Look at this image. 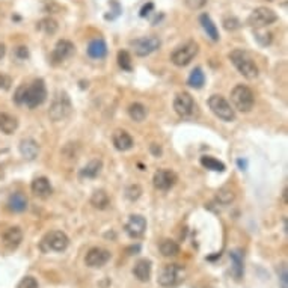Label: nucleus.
Returning <instances> with one entry per match:
<instances>
[{"mask_svg":"<svg viewBox=\"0 0 288 288\" xmlns=\"http://www.w3.org/2000/svg\"><path fill=\"white\" fill-rule=\"evenodd\" d=\"M47 98V88L43 79L34 80L31 85H22L17 92H16V103L17 104H25L29 109H35L41 106Z\"/></svg>","mask_w":288,"mask_h":288,"instance_id":"1","label":"nucleus"},{"mask_svg":"<svg viewBox=\"0 0 288 288\" xmlns=\"http://www.w3.org/2000/svg\"><path fill=\"white\" fill-rule=\"evenodd\" d=\"M73 112V103L70 95L65 91H59L56 92V95L53 97V101L50 104L49 109V116L53 122H59L67 119Z\"/></svg>","mask_w":288,"mask_h":288,"instance_id":"2","label":"nucleus"},{"mask_svg":"<svg viewBox=\"0 0 288 288\" xmlns=\"http://www.w3.org/2000/svg\"><path fill=\"white\" fill-rule=\"evenodd\" d=\"M229 59L234 64V67L237 68V71L246 77L247 80H253L258 77V67L255 65V62L250 59V56L243 52V50H232L229 53Z\"/></svg>","mask_w":288,"mask_h":288,"instance_id":"3","label":"nucleus"},{"mask_svg":"<svg viewBox=\"0 0 288 288\" xmlns=\"http://www.w3.org/2000/svg\"><path fill=\"white\" fill-rule=\"evenodd\" d=\"M231 101L234 104V107L243 113H247L253 109L255 104V97L250 88L244 86V85H237L232 91H231Z\"/></svg>","mask_w":288,"mask_h":288,"instance_id":"4","label":"nucleus"},{"mask_svg":"<svg viewBox=\"0 0 288 288\" xmlns=\"http://www.w3.org/2000/svg\"><path fill=\"white\" fill-rule=\"evenodd\" d=\"M184 279V267L180 264H168L159 273V283L165 288L177 286Z\"/></svg>","mask_w":288,"mask_h":288,"instance_id":"5","label":"nucleus"},{"mask_svg":"<svg viewBox=\"0 0 288 288\" xmlns=\"http://www.w3.org/2000/svg\"><path fill=\"white\" fill-rule=\"evenodd\" d=\"M70 244V238L62 231H50L44 235L41 241V249L44 252H64Z\"/></svg>","mask_w":288,"mask_h":288,"instance_id":"6","label":"nucleus"},{"mask_svg":"<svg viewBox=\"0 0 288 288\" xmlns=\"http://www.w3.org/2000/svg\"><path fill=\"white\" fill-rule=\"evenodd\" d=\"M208 107L210 110L222 121L231 122L235 119V112L231 107V104L222 97V95H211L208 98Z\"/></svg>","mask_w":288,"mask_h":288,"instance_id":"7","label":"nucleus"},{"mask_svg":"<svg viewBox=\"0 0 288 288\" xmlns=\"http://www.w3.org/2000/svg\"><path fill=\"white\" fill-rule=\"evenodd\" d=\"M130 46L133 47L136 56L145 58V56H150L151 53H154L156 50H159L162 46V41L159 37L150 35V37H142V38L130 41Z\"/></svg>","mask_w":288,"mask_h":288,"instance_id":"8","label":"nucleus"},{"mask_svg":"<svg viewBox=\"0 0 288 288\" xmlns=\"http://www.w3.org/2000/svg\"><path fill=\"white\" fill-rule=\"evenodd\" d=\"M274 22H277V14L273 10L265 8V7H259V8L253 10L250 13V16L247 17V25L255 29L270 26Z\"/></svg>","mask_w":288,"mask_h":288,"instance_id":"9","label":"nucleus"},{"mask_svg":"<svg viewBox=\"0 0 288 288\" xmlns=\"http://www.w3.org/2000/svg\"><path fill=\"white\" fill-rule=\"evenodd\" d=\"M198 52H199L198 43L189 41V43L183 44L181 47H178L177 50H174V53L171 55V61L177 67H186L193 61V58L198 55Z\"/></svg>","mask_w":288,"mask_h":288,"instance_id":"10","label":"nucleus"},{"mask_svg":"<svg viewBox=\"0 0 288 288\" xmlns=\"http://www.w3.org/2000/svg\"><path fill=\"white\" fill-rule=\"evenodd\" d=\"M174 109L177 112L178 116L181 118H193L195 112H196V103L193 100V97L189 92H181L175 97L174 100Z\"/></svg>","mask_w":288,"mask_h":288,"instance_id":"11","label":"nucleus"},{"mask_svg":"<svg viewBox=\"0 0 288 288\" xmlns=\"http://www.w3.org/2000/svg\"><path fill=\"white\" fill-rule=\"evenodd\" d=\"M110 252L107 249H103V247H92L89 249V252L86 253V258H85V262L88 267L91 268H100L103 265H106L109 261H110Z\"/></svg>","mask_w":288,"mask_h":288,"instance_id":"12","label":"nucleus"},{"mask_svg":"<svg viewBox=\"0 0 288 288\" xmlns=\"http://www.w3.org/2000/svg\"><path fill=\"white\" fill-rule=\"evenodd\" d=\"M73 55H74V44L68 40H61V41H58V44L55 46V49L52 52V62L55 65L62 64Z\"/></svg>","mask_w":288,"mask_h":288,"instance_id":"13","label":"nucleus"},{"mask_svg":"<svg viewBox=\"0 0 288 288\" xmlns=\"http://www.w3.org/2000/svg\"><path fill=\"white\" fill-rule=\"evenodd\" d=\"M147 229V220L140 214H133L130 216V219L125 223V232L131 237V238H139L143 235Z\"/></svg>","mask_w":288,"mask_h":288,"instance_id":"14","label":"nucleus"},{"mask_svg":"<svg viewBox=\"0 0 288 288\" xmlns=\"http://www.w3.org/2000/svg\"><path fill=\"white\" fill-rule=\"evenodd\" d=\"M153 183H154V187L159 190H169L177 183V175H175V172H172L169 169H159L154 174Z\"/></svg>","mask_w":288,"mask_h":288,"instance_id":"15","label":"nucleus"},{"mask_svg":"<svg viewBox=\"0 0 288 288\" xmlns=\"http://www.w3.org/2000/svg\"><path fill=\"white\" fill-rule=\"evenodd\" d=\"M2 240H4V244L8 247V249H17L22 241H23V231L20 226H11L8 228L4 235H2Z\"/></svg>","mask_w":288,"mask_h":288,"instance_id":"16","label":"nucleus"},{"mask_svg":"<svg viewBox=\"0 0 288 288\" xmlns=\"http://www.w3.org/2000/svg\"><path fill=\"white\" fill-rule=\"evenodd\" d=\"M112 140L118 151H128L133 148V137L125 130H116L112 136Z\"/></svg>","mask_w":288,"mask_h":288,"instance_id":"17","label":"nucleus"},{"mask_svg":"<svg viewBox=\"0 0 288 288\" xmlns=\"http://www.w3.org/2000/svg\"><path fill=\"white\" fill-rule=\"evenodd\" d=\"M20 153H22L23 159L32 162V160H35V159L38 157V154H40V145H38V143H37L34 139H31V137L23 139V140L20 142Z\"/></svg>","mask_w":288,"mask_h":288,"instance_id":"18","label":"nucleus"},{"mask_svg":"<svg viewBox=\"0 0 288 288\" xmlns=\"http://www.w3.org/2000/svg\"><path fill=\"white\" fill-rule=\"evenodd\" d=\"M31 189H32V193H34L35 196H38V198H49V196L52 195V192H53L52 184H50V181H49L46 177H38V178H35V180L32 181Z\"/></svg>","mask_w":288,"mask_h":288,"instance_id":"19","label":"nucleus"},{"mask_svg":"<svg viewBox=\"0 0 288 288\" xmlns=\"http://www.w3.org/2000/svg\"><path fill=\"white\" fill-rule=\"evenodd\" d=\"M151 268H153V262L150 259H139L133 268V273L140 282H148L151 277Z\"/></svg>","mask_w":288,"mask_h":288,"instance_id":"20","label":"nucleus"},{"mask_svg":"<svg viewBox=\"0 0 288 288\" xmlns=\"http://www.w3.org/2000/svg\"><path fill=\"white\" fill-rule=\"evenodd\" d=\"M88 55L92 59H103L107 55V44L103 38H95L88 46Z\"/></svg>","mask_w":288,"mask_h":288,"instance_id":"21","label":"nucleus"},{"mask_svg":"<svg viewBox=\"0 0 288 288\" xmlns=\"http://www.w3.org/2000/svg\"><path fill=\"white\" fill-rule=\"evenodd\" d=\"M101 169H103V160H101V159H94V160H91L83 169H80L79 177H80V178L94 180V178H97V177L100 175Z\"/></svg>","mask_w":288,"mask_h":288,"instance_id":"22","label":"nucleus"},{"mask_svg":"<svg viewBox=\"0 0 288 288\" xmlns=\"http://www.w3.org/2000/svg\"><path fill=\"white\" fill-rule=\"evenodd\" d=\"M8 208L14 213H23L28 208V198L22 192H16L8 199Z\"/></svg>","mask_w":288,"mask_h":288,"instance_id":"23","label":"nucleus"},{"mask_svg":"<svg viewBox=\"0 0 288 288\" xmlns=\"http://www.w3.org/2000/svg\"><path fill=\"white\" fill-rule=\"evenodd\" d=\"M229 258L232 261V274L237 280H240L243 277L244 273V265H243V252L235 249L229 252Z\"/></svg>","mask_w":288,"mask_h":288,"instance_id":"24","label":"nucleus"},{"mask_svg":"<svg viewBox=\"0 0 288 288\" xmlns=\"http://www.w3.org/2000/svg\"><path fill=\"white\" fill-rule=\"evenodd\" d=\"M17 128H19L17 118L11 116L10 113L0 112V131L5 134H13Z\"/></svg>","mask_w":288,"mask_h":288,"instance_id":"25","label":"nucleus"},{"mask_svg":"<svg viewBox=\"0 0 288 288\" xmlns=\"http://www.w3.org/2000/svg\"><path fill=\"white\" fill-rule=\"evenodd\" d=\"M199 23H201L204 32L207 34V37H208L211 41H219V38H220V37H219V31H217L216 25L213 23V20L210 19V16H207V14H201V17H199Z\"/></svg>","mask_w":288,"mask_h":288,"instance_id":"26","label":"nucleus"},{"mask_svg":"<svg viewBox=\"0 0 288 288\" xmlns=\"http://www.w3.org/2000/svg\"><path fill=\"white\" fill-rule=\"evenodd\" d=\"M91 204L98 210H106L110 205V198L106 190H95L91 196Z\"/></svg>","mask_w":288,"mask_h":288,"instance_id":"27","label":"nucleus"},{"mask_svg":"<svg viewBox=\"0 0 288 288\" xmlns=\"http://www.w3.org/2000/svg\"><path fill=\"white\" fill-rule=\"evenodd\" d=\"M128 116L136 122H142L147 118V107L140 103H133L128 106Z\"/></svg>","mask_w":288,"mask_h":288,"instance_id":"28","label":"nucleus"},{"mask_svg":"<svg viewBox=\"0 0 288 288\" xmlns=\"http://www.w3.org/2000/svg\"><path fill=\"white\" fill-rule=\"evenodd\" d=\"M159 249H160V252H162L163 256H177V255L180 253V246H178V243L174 241V240H169V238H168V240H163V241L160 243Z\"/></svg>","mask_w":288,"mask_h":288,"instance_id":"29","label":"nucleus"},{"mask_svg":"<svg viewBox=\"0 0 288 288\" xmlns=\"http://www.w3.org/2000/svg\"><path fill=\"white\" fill-rule=\"evenodd\" d=\"M204 83H205V74L202 73L201 68H195V70L190 73L189 79H187V85H189L190 88L201 89V88L204 86Z\"/></svg>","mask_w":288,"mask_h":288,"instance_id":"30","label":"nucleus"},{"mask_svg":"<svg viewBox=\"0 0 288 288\" xmlns=\"http://www.w3.org/2000/svg\"><path fill=\"white\" fill-rule=\"evenodd\" d=\"M201 165L205 169L214 171V172H223L225 171V165L222 162H219L217 159L211 157V156H202L201 157Z\"/></svg>","mask_w":288,"mask_h":288,"instance_id":"31","label":"nucleus"},{"mask_svg":"<svg viewBox=\"0 0 288 288\" xmlns=\"http://www.w3.org/2000/svg\"><path fill=\"white\" fill-rule=\"evenodd\" d=\"M58 28H59V26H58V22L53 20V19H50V17L43 19V20L37 25V29L41 31V32L46 34V35H53V34H56Z\"/></svg>","mask_w":288,"mask_h":288,"instance_id":"32","label":"nucleus"},{"mask_svg":"<svg viewBox=\"0 0 288 288\" xmlns=\"http://www.w3.org/2000/svg\"><path fill=\"white\" fill-rule=\"evenodd\" d=\"M118 65L124 70V71H131L133 70V64H131V56L127 50H121L118 52Z\"/></svg>","mask_w":288,"mask_h":288,"instance_id":"33","label":"nucleus"},{"mask_svg":"<svg viewBox=\"0 0 288 288\" xmlns=\"http://www.w3.org/2000/svg\"><path fill=\"white\" fill-rule=\"evenodd\" d=\"M234 198H235L234 192H232L231 189H228V187L220 189L219 193L216 195V199H217L219 204H222V205H228V204H231V202L234 201Z\"/></svg>","mask_w":288,"mask_h":288,"instance_id":"34","label":"nucleus"},{"mask_svg":"<svg viewBox=\"0 0 288 288\" xmlns=\"http://www.w3.org/2000/svg\"><path fill=\"white\" fill-rule=\"evenodd\" d=\"M142 195V187L139 184H130L127 189H125V198L128 201H137Z\"/></svg>","mask_w":288,"mask_h":288,"instance_id":"35","label":"nucleus"},{"mask_svg":"<svg viewBox=\"0 0 288 288\" xmlns=\"http://www.w3.org/2000/svg\"><path fill=\"white\" fill-rule=\"evenodd\" d=\"M17 288H38V280L34 276H26L19 282Z\"/></svg>","mask_w":288,"mask_h":288,"instance_id":"36","label":"nucleus"},{"mask_svg":"<svg viewBox=\"0 0 288 288\" xmlns=\"http://www.w3.org/2000/svg\"><path fill=\"white\" fill-rule=\"evenodd\" d=\"M223 28H225L226 31H237V29L240 28V22H238V19H235V17H226V19L223 20Z\"/></svg>","mask_w":288,"mask_h":288,"instance_id":"37","label":"nucleus"},{"mask_svg":"<svg viewBox=\"0 0 288 288\" xmlns=\"http://www.w3.org/2000/svg\"><path fill=\"white\" fill-rule=\"evenodd\" d=\"M11 85H13L11 77L7 76V74L0 73V89H2V91H8V89L11 88Z\"/></svg>","mask_w":288,"mask_h":288,"instance_id":"38","label":"nucleus"},{"mask_svg":"<svg viewBox=\"0 0 288 288\" xmlns=\"http://www.w3.org/2000/svg\"><path fill=\"white\" fill-rule=\"evenodd\" d=\"M16 58L19 59V61H26L28 58H29V50H28V47H25V46H20V47H17L16 49Z\"/></svg>","mask_w":288,"mask_h":288,"instance_id":"39","label":"nucleus"},{"mask_svg":"<svg viewBox=\"0 0 288 288\" xmlns=\"http://www.w3.org/2000/svg\"><path fill=\"white\" fill-rule=\"evenodd\" d=\"M279 282H280V288H288V271H286V265H282V268H280Z\"/></svg>","mask_w":288,"mask_h":288,"instance_id":"40","label":"nucleus"},{"mask_svg":"<svg viewBox=\"0 0 288 288\" xmlns=\"http://www.w3.org/2000/svg\"><path fill=\"white\" fill-rule=\"evenodd\" d=\"M186 4L190 10H199L207 4V0H186Z\"/></svg>","mask_w":288,"mask_h":288,"instance_id":"41","label":"nucleus"},{"mask_svg":"<svg viewBox=\"0 0 288 288\" xmlns=\"http://www.w3.org/2000/svg\"><path fill=\"white\" fill-rule=\"evenodd\" d=\"M154 8V5L153 4H148V5H145L142 8V11H140V17H145V16H148L150 14V11Z\"/></svg>","mask_w":288,"mask_h":288,"instance_id":"42","label":"nucleus"},{"mask_svg":"<svg viewBox=\"0 0 288 288\" xmlns=\"http://www.w3.org/2000/svg\"><path fill=\"white\" fill-rule=\"evenodd\" d=\"M139 252H140V244L127 247V253H128V255H136V253H139Z\"/></svg>","mask_w":288,"mask_h":288,"instance_id":"43","label":"nucleus"},{"mask_svg":"<svg viewBox=\"0 0 288 288\" xmlns=\"http://www.w3.org/2000/svg\"><path fill=\"white\" fill-rule=\"evenodd\" d=\"M150 150H151V153H153L156 157H160V156H162V148H160L159 145H156V143H153Z\"/></svg>","mask_w":288,"mask_h":288,"instance_id":"44","label":"nucleus"},{"mask_svg":"<svg viewBox=\"0 0 288 288\" xmlns=\"http://www.w3.org/2000/svg\"><path fill=\"white\" fill-rule=\"evenodd\" d=\"M237 165H238V168H240L241 171H244V169H246V166H247L246 160H241V159H238V160H237Z\"/></svg>","mask_w":288,"mask_h":288,"instance_id":"45","label":"nucleus"},{"mask_svg":"<svg viewBox=\"0 0 288 288\" xmlns=\"http://www.w3.org/2000/svg\"><path fill=\"white\" fill-rule=\"evenodd\" d=\"M5 53H7V49H5V46H4V44H0V59H2V58L5 56Z\"/></svg>","mask_w":288,"mask_h":288,"instance_id":"46","label":"nucleus"},{"mask_svg":"<svg viewBox=\"0 0 288 288\" xmlns=\"http://www.w3.org/2000/svg\"><path fill=\"white\" fill-rule=\"evenodd\" d=\"M286 193H288V190L286 189H283V192H282V198H283V202L286 204L288 201H286Z\"/></svg>","mask_w":288,"mask_h":288,"instance_id":"47","label":"nucleus"}]
</instances>
